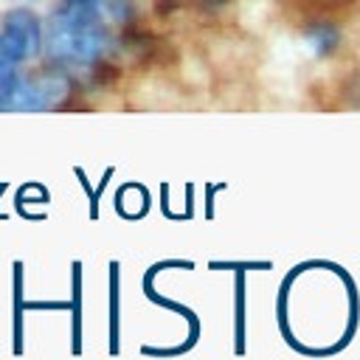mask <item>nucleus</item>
<instances>
[{
    "label": "nucleus",
    "instance_id": "obj_1",
    "mask_svg": "<svg viewBox=\"0 0 360 360\" xmlns=\"http://www.w3.org/2000/svg\"><path fill=\"white\" fill-rule=\"evenodd\" d=\"M309 59V48L307 42L295 39L287 31H278L270 37L267 42V62L262 68V82L264 87L284 98V101H298L301 90H298V70L301 65Z\"/></svg>",
    "mask_w": 360,
    "mask_h": 360
},
{
    "label": "nucleus",
    "instance_id": "obj_2",
    "mask_svg": "<svg viewBox=\"0 0 360 360\" xmlns=\"http://www.w3.org/2000/svg\"><path fill=\"white\" fill-rule=\"evenodd\" d=\"M132 98H135L138 107H146V110L180 107V96L174 93V87H169V84L160 82V79H143V82H138Z\"/></svg>",
    "mask_w": 360,
    "mask_h": 360
},
{
    "label": "nucleus",
    "instance_id": "obj_3",
    "mask_svg": "<svg viewBox=\"0 0 360 360\" xmlns=\"http://www.w3.org/2000/svg\"><path fill=\"white\" fill-rule=\"evenodd\" d=\"M270 11H273V0H239V22L250 34L267 28Z\"/></svg>",
    "mask_w": 360,
    "mask_h": 360
},
{
    "label": "nucleus",
    "instance_id": "obj_6",
    "mask_svg": "<svg viewBox=\"0 0 360 360\" xmlns=\"http://www.w3.org/2000/svg\"><path fill=\"white\" fill-rule=\"evenodd\" d=\"M6 3H17V0H0V6H6Z\"/></svg>",
    "mask_w": 360,
    "mask_h": 360
},
{
    "label": "nucleus",
    "instance_id": "obj_4",
    "mask_svg": "<svg viewBox=\"0 0 360 360\" xmlns=\"http://www.w3.org/2000/svg\"><path fill=\"white\" fill-rule=\"evenodd\" d=\"M180 76H183V82H186L188 87H205V84H208L205 65H202V59H197V56H186V59H183Z\"/></svg>",
    "mask_w": 360,
    "mask_h": 360
},
{
    "label": "nucleus",
    "instance_id": "obj_5",
    "mask_svg": "<svg viewBox=\"0 0 360 360\" xmlns=\"http://www.w3.org/2000/svg\"><path fill=\"white\" fill-rule=\"evenodd\" d=\"M352 37H354V39L360 42V17H357V20L352 22Z\"/></svg>",
    "mask_w": 360,
    "mask_h": 360
}]
</instances>
